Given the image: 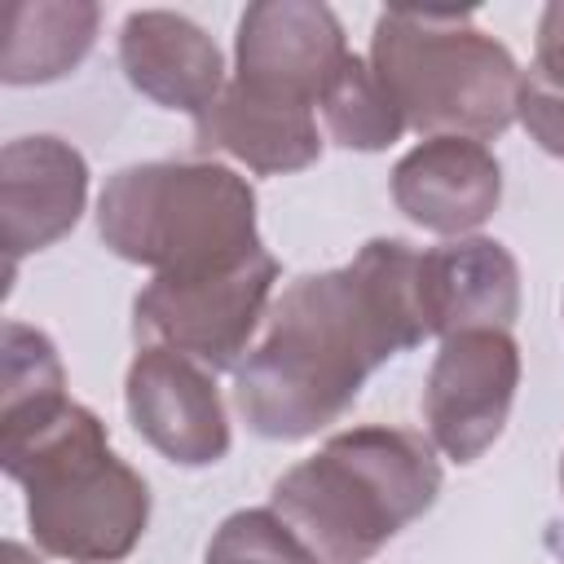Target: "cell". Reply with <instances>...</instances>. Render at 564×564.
I'll return each mask as SVG.
<instances>
[{
  "instance_id": "cell-11",
  "label": "cell",
  "mask_w": 564,
  "mask_h": 564,
  "mask_svg": "<svg viewBox=\"0 0 564 564\" xmlns=\"http://www.w3.org/2000/svg\"><path fill=\"white\" fill-rule=\"evenodd\" d=\"M392 203L427 234L467 238L502 203V163L471 137H423L392 167Z\"/></svg>"
},
{
  "instance_id": "cell-14",
  "label": "cell",
  "mask_w": 564,
  "mask_h": 564,
  "mask_svg": "<svg viewBox=\"0 0 564 564\" xmlns=\"http://www.w3.org/2000/svg\"><path fill=\"white\" fill-rule=\"evenodd\" d=\"M194 150L229 154L260 176H282L317 163L322 137H317L313 106L278 101L229 79L225 93L194 119Z\"/></svg>"
},
{
  "instance_id": "cell-4",
  "label": "cell",
  "mask_w": 564,
  "mask_h": 564,
  "mask_svg": "<svg viewBox=\"0 0 564 564\" xmlns=\"http://www.w3.org/2000/svg\"><path fill=\"white\" fill-rule=\"evenodd\" d=\"M370 70L423 137L494 141L516 123L520 66L471 22V9H383L370 31Z\"/></svg>"
},
{
  "instance_id": "cell-16",
  "label": "cell",
  "mask_w": 564,
  "mask_h": 564,
  "mask_svg": "<svg viewBox=\"0 0 564 564\" xmlns=\"http://www.w3.org/2000/svg\"><path fill=\"white\" fill-rule=\"evenodd\" d=\"M317 110L326 119L330 141L344 150H388L405 132V119L392 106L388 88L379 84L370 62H361L357 53H348V62L335 70Z\"/></svg>"
},
{
  "instance_id": "cell-3",
  "label": "cell",
  "mask_w": 564,
  "mask_h": 564,
  "mask_svg": "<svg viewBox=\"0 0 564 564\" xmlns=\"http://www.w3.org/2000/svg\"><path fill=\"white\" fill-rule=\"evenodd\" d=\"M441 494L436 445L410 427L361 423L286 467L269 507L322 564H366Z\"/></svg>"
},
{
  "instance_id": "cell-22",
  "label": "cell",
  "mask_w": 564,
  "mask_h": 564,
  "mask_svg": "<svg viewBox=\"0 0 564 564\" xmlns=\"http://www.w3.org/2000/svg\"><path fill=\"white\" fill-rule=\"evenodd\" d=\"M560 494H564V454H560Z\"/></svg>"
},
{
  "instance_id": "cell-19",
  "label": "cell",
  "mask_w": 564,
  "mask_h": 564,
  "mask_svg": "<svg viewBox=\"0 0 564 564\" xmlns=\"http://www.w3.org/2000/svg\"><path fill=\"white\" fill-rule=\"evenodd\" d=\"M516 119L551 159H564V84H555L538 70H520Z\"/></svg>"
},
{
  "instance_id": "cell-21",
  "label": "cell",
  "mask_w": 564,
  "mask_h": 564,
  "mask_svg": "<svg viewBox=\"0 0 564 564\" xmlns=\"http://www.w3.org/2000/svg\"><path fill=\"white\" fill-rule=\"evenodd\" d=\"M4 564H40V555H31L22 542L9 538V542H4Z\"/></svg>"
},
{
  "instance_id": "cell-6",
  "label": "cell",
  "mask_w": 564,
  "mask_h": 564,
  "mask_svg": "<svg viewBox=\"0 0 564 564\" xmlns=\"http://www.w3.org/2000/svg\"><path fill=\"white\" fill-rule=\"evenodd\" d=\"M278 260L256 256L207 273H154L132 300V335L141 348H172L198 366L238 370L269 317Z\"/></svg>"
},
{
  "instance_id": "cell-10",
  "label": "cell",
  "mask_w": 564,
  "mask_h": 564,
  "mask_svg": "<svg viewBox=\"0 0 564 564\" xmlns=\"http://www.w3.org/2000/svg\"><path fill=\"white\" fill-rule=\"evenodd\" d=\"M88 203V163L62 137H13L0 150V242L9 278L22 256L66 238Z\"/></svg>"
},
{
  "instance_id": "cell-15",
  "label": "cell",
  "mask_w": 564,
  "mask_h": 564,
  "mask_svg": "<svg viewBox=\"0 0 564 564\" xmlns=\"http://www.w3.org/2000/svg\"><path fill=\"white\" fill-rule=\"evenodd\" d=\"M101 26V9L88 0H9L0 9V79L53 84L70 75Z\"/></svg>"
},
{
  "instance_id": "cell-12",
  "label": "cell",
  "mask_w": 564,
  "mask_h": 564,
  "mask_svg": "<svg viewBox=\"0 0 564 564\" xmlns=\"http://www.w3.org/2000/svg\"><path fill=\"white\" fill-rule=\"evenodd\" d=\"M419 308L427 335L511 330L520 317V264L498 238H449L419 251Z\"/></svg>"
},
{
  "instance_id": "cell-1",
  "label": "cell",
  "mask_w": 564,
  "mask_h": 564,
  "mask_svg": "<svg viewBox=\"0 0 564 564\" xmlns=\"http://www.w3.org/2000/svg\"><path fill=\"white\" fill-rule=\"evenodd\" d=\"M423 339L419 251L405 238H370L348 264L273 295L264 335L234 370V410L269 441L317 436L352 410L370 370Z\"/></svg>"
},
{
  "instance_id": "cell-8",
  "label": "cell",
  "mask_w": 564,
  "mask_h": 564,
  "mask_svg": "<svg viewBox=\"0 0 564 564\" xmlns=\"http://www.w3.org/2000/svg\"><path fill=\"white\" fill-rule=\"evenodd\" d=\"M344 62L348 35L317 0H260L238 18L234 79L251 93L317 106Z\"/></svg>"
},
{
  "instance_id": "cell-5",
  "label": "cell",
  "mask_w": 564,
  "mask_h": 564,
  "mask_svg": "<svg viewBox=\"0 0 564 564\" xmlns=\"http://www.w3.org/2000/svg\"><path fill=\"white\" fill-rule=\"evenodd\" d=\"M101 242L154 273L229 269L260 251L256 189L216 159L119 167L97 198Z\"/></svg>"
},
{
  "instance_id": "cell-2",
  "label": "cell",
  "mask_w": 564,
  "mask_h": 564,
  "mask_svg": "<svg viewBox=\"0 0 564 564\" xmlns=\"http://www.w3.org/2000/svg\"><path fill=\"white\" fill-rule=\"evenodd\" d=\"M0 463L26 489V529L53 560L119 564L150 524V485L110 449L106 423L70 397L0 423Z\"/></svg>"
},
{
  "instance_id": "cell-17",
  "label": "cell",
  "mask_w": 564,
  "mask_h": 564,
  "mask_svg": "<svg viewBox=\"0 0 564 564\" xmlns=\"http://www.w3.org/2000/svg\"><path fill=\"white\" fill-rule=\"evenodd\" d=\"M4 375H0V423L40 414L66 397V370L53 339L26 322H4Z\"/></svg>"
},
{
  "instance_id": "cell-13",
  "label": "cell",
  "mask_w": 564,
  "mask_h": 564,
  "mask_svg": "<svg viewBox=\"0 0 564 564\" xmlns=\"http://www.w3.org/2000/svg\"><path fill=\"white\" fill-rule=\"evenodd\" d=\"M119 66L141 97L194 119L225 93V57L216 40L172 9H137L123 18Z\"/></svg>"
},
{
  "instance_id": "cell-18",
  "label": "cell",
  "mask_w": 564,
  "mask_h": 564,
  "mask_svg": "<svg viewBox=\"0 0 564 564\" xmlns=\"http://www.w3.org/2000/svg\"><path fill=\"white\" fill-rule=\"evenodd\" d=\"M203 564H322L273 507H247L220 520Z\"/></svg>"
},
{
  "instance_id": "cell-9",
  "label": "cell",
  "mask_w": 564,
  "mask_h": 564,
  "mask_svg": "<svg viewBox=\"0 0 564 564\" xmlns=\"http://www.w3.org/2000/svg\"><path fill=\"white\" fill-rule=\"evenodd\" d=\"M123 405L137 436L176 467H207L229 454V419L216 375L172 348H137L123 375Z\"/></svg>"
},
{
  "instance_id": "cell-20",
  "label": "cell",
  "mask_w": 564,
  "mask_h": 564,
  "mask_svg": "<svg viewBox=\"0 0 564 564\" xmlns=\"http://www.w3.org/2000/svg\"><path fill=\"white\" fill-rule=\"evenodd\" d=\"M529 70L564 84V0L542 9V18H538V48H533Z\"/></svg>"
},
{
  "instance_id": "cell-7",
  "label": "cell",
  "mask_w": 564,
  "mask_h": 564,
  "mask_svg": "<svg viewBox=\"0 0 564 564\" xmlns=\"http://www.w3.org/2000/svg\"><path fill=\"white\" fill-rule=\"evenodd\" d=\"M520 388V344L511 330H458L423 383V419L432 445L454 463H476L507 427Z\"/></svg>"
}]
</instances>
